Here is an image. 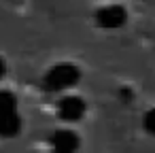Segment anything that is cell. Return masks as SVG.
<instances>
[{"mask_svg": "<svg viewBox=\"0 0 155 153\" xmlns=\"http://www.w3.org/2000/svg\"><path fill=\"white\" fill-rule=\"evenodd\" d=\"M79 79H81L79 68L74 64L62 62V64L51 66L45 72V77H43V89L45 91H51V94H58V91H64V89L72 87Z\"/></svg>", "mask_w": 155, "mask_h": 153, "instance_id": "cell-1", "label": "cell"}, {"mask_svg": "<svg viewBox=\"0 0 155 153\" xmlns=\"http://www.w3.org/2000/svg\"><path fill=\"white\" fill-rule=\"evenodd\" d=\"M125 22H127V11L121 5H108L96 13V24L106 30H117L125 26Z\"/></svg>", "mask_w": 155, "mask_h": 153, "instance_id": "cell-2", "label": "cell"}, {"mask_svg": "<svg viewBox=\"0 0 155 153\" xmlns=\"http://www.w3.org/2000/svg\"><path fill=\"white\" fill-rule=\"evenodd\" d=\"M85 100L83 98H79V96H66V98H62L60 102H58V115H60V119H64V121H79L83 115H85Z\"/></svg>", "mask_w": 155, "mask_h": 153, "instance_id": "cell-3", "label": "cell"}, {"mask_svg": "<svg viewBox=\"0 0 155 153\" xmlns=\"http://www.w3.org/2000/svg\"><path fill=\"white\" fill-rule=\"evenodd\" d=\"M51 147H53L55 151L70 153V151L79 149V136H77L72 130H58V132H53V136H51Z\"/></svg>", "mask_w": 155, "mask_h": 153, "instance_id": "cell-4", "label": "cell"}, {"mask_svg": "<svg viewBox=\"0 0 155 153\" xmlns=\"http://www.w3.org/2000/svg\"><path fill=\"white\" fill-rule=\"evenodd\" d=\"M21 130V117L19 113H7V115H0V136L5 138H13L17 136Z\"/></svg>", "mask_w": 155, "mask_h": 153, "instance_id": "cell-5", "label": "cell"}, {"mask_svg": "<svg viewBox=\"0 0 155 153\" xmlns=\"http://www.w3.org/2000/svg\"><path fill=\"white\" fill-rule=\"evenodd\" d=\"M15 111H17V98L7 89H0V115L15 113Z\"/></svg>", "mask_w": 155, "mask_h": 153, "instance_id": "cell-6", "label": "cell"}, {"mask_svg": "<svg viewBox=\"0 0 155 153\" xmlns=\"http://www.w3.org/2000/svg\"><path fill=\"white\" fill-rule=\"evenodd\" d=\"M142 125H144V130H147L149 134L155 136V108H149V111L144 113V117H142Z\"/></svg>", "mask_w": 155, "mask_h": 153, "instance_id": "cell-7", "label": "cell"}, {"mask_svg": "<svg viewBox=\"0 0 155 153\" xmlns=\"http://www.w3.org/2000/svg\"><path fill=\"white\" fill-rule=\"evenodd\" d=\"M119 96L123 98V102H127V100L134 96V91H130V89H121V91H119Z\"/></svg>", "mask_w": 155, "mask_h": 153, "instance_id": "cell-8", "label": "cell"}, {"mask_svg": "<svg viewBox=\"0 0 155 153\" xmlns=\"http://www.w3.org/2000/svg\"><path fill=\"white\" fill-rule=\"evenodd\" d=\"M7 75V64H5V60L2 58H0V79H2Z\"/></svg>", "mask_w": 155, "mask_h": 153, "instance_id": "cell-9", "label": "cell"}]
</instances>
